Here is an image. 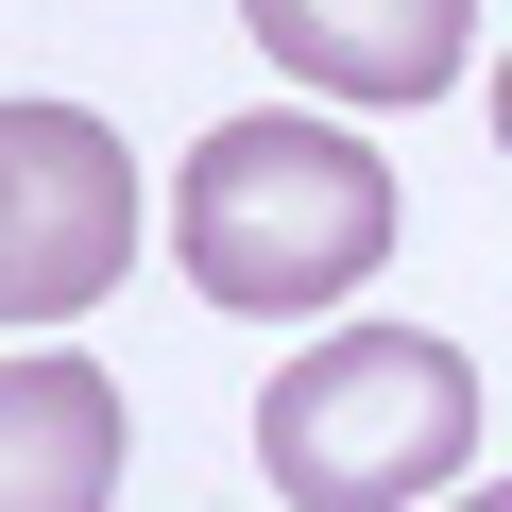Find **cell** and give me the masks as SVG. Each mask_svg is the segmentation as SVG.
<instances>
[{
    "label": "cell",
    "instance_id": "3957f363",
    "mask_svg": "<svg viewBox=\"0 0 512 512\" xmlns=\"http://www.w3.org/2000/svg\"><path fill=\"white\" fill-rule=\"evenodd\" d=\"M137 256V171L86 103H0V325H69Z\"/></svg>",
    "mask_w": 512,
    "mask_h": 512
},
{
    "label": "cell",
    "instance_id": "52a82bcc",
    "mask_svg": "<svg viewBox=\"0 0 512 512\" xmlns=\"http://www.w3.org/2000/svg\"><path fill=\"white\" fill-rule=\"evenodd\" d=\"M461 512H512V478H478V495H461Z\"/></svg>",
    "mask_w": 512,
    "mask_h": 512
},
{
    "label": "cell",
    "instance_id": "7a4b0ae2",
    "mask_svg": "<svg viewBox=\"0 0 512 512\" xmlns=\"http://www.w3.org/2000/svg\"><path fill=\"white\" fill-rule=\"evenodd\" d=\"M256 461L291 512H410L478 461V359L427 325H342L256 393Z\"/></svg>",
    "mask_w": 512,
    "mask_h": 512
},
{
    "label": "cell",
    "instance_id": "8992f818",
    "mask_svg": "<svg viewBox=\"0 0 512 512\" xmlns=\"http://www.w3.org/2000/svg\"><path fill=\"white\" fill-rule=\"evenodd\" d=\"M495 154H512V52H495Z\"/></svg>",
    "mask_w": 512,
    "mask_h": 512
},
{
    "label": "cell",
    "instance_id": "277c9868",
    "mask_svg": "<svg viewBox=\"0 0 512 512\" xmlns=\"http://www.w3.org/2000/svg\"><path fill=\"white\" fill-rule=\"evenodd\" d=\"M239 35L308 103H444L478 52V0H239Z\"/></svg>",
    "mask_w": 512,
    "mask_h": 512
},
{
    "label": "cell",
    "instance_id": "6da1fadb",
    "mask_svg": "<svg viewBox=\"0 0 512 512\" xmlns=\"http://www.w3.org/2000/svg\"><path fill=\"white\" fill-rule=\"evenodd\" d=\"M171 256L205 308H342L376 256H393V154H359L342 120H205V154L171 171Z\"/></svg>",
    "mask_w": 512,
    "mask_h": 512
},
{
    "label": "cell",
    "instance_id": "5b68a950",
    "mask_svg": "<svg viewBox=\"0 0 512 512\" xmlns=\"http://www.w3.org/2000/svg\"><path fill=\"white\" fill-rule=\"evenodd\" d=\"M120 495V393L103 359H0V512H103Z\"/></svg>",
    "mask_w": 512,
    "mask_h": 512
}]
</instances>
